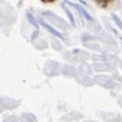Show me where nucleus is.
<instances>
[{"label": "nucleus", "instance_id": "1", "mask_svg": "<svg viewBox=\"0 0 122 122\" xmlns=\"http://www.w3.org/2000/svg\"><path fill=\"white\" fill-rule=\"evenodd\" d=\"M94 1L98 5V6L101 7V8H107L110 3H112L113 0H94Z\"/></svg>", "mask_w": 122, "mask_h": 122}, {"label": "nucleus", "instance_id": "2", "mask_svg": "<svg viewBox=\"0 0 122 122\" xmlns=\"http://www.w3.org/2000/svg\"><path fill=\"white\" fill-rule=\"evenodd\" d=\"M40 22H41V24H42L43 26H45V28L47 29L48 31L51 32V33H53V34H54V35H56V36H58V37H62V35H61V34L58 33V32H57V31H55L54 29H53V28H51V26L48 25V24H46V23L44 22V21H42V20H41Z\"/></svg>", "mask_w": 122, "mask_h": 122}, {"label": "nucleus", "instance_id": "3", "mask_svg": "<svg viewBox=\"0 0 122 122\" xmlns=\"http://www.w3.org/2000/svg\"><path fill=\"white\" fill-rule=\"evenodd\" d=\"M26 17H28V20L30 21V22H31L34 26H37V22H36V20L34 19L33 15H32L31 13H29V12H28V13H26Z\"/></svg>", "mask_w": 122, "mask_h": 122}, {"label": "nucleus", "instance_id": "4", "mask_svg": "<svg viewBox=\"0 0 122 122\" xmlns=\"http://www.w3.org/2000/svg\"><path fill=\"white\" fill-rule=\"evenodd\" d=\"M63 7H64V9H65L66 13L68 14V17H69V19H71V24H73V25H74V24H75V22H74V19H73V15H71V12H69V11H68V9L66 8L65 6H63Z\"/></svg>", "mask_w": 122, "mask_h": 122}, {"label": "nucleus", "instance_id": "5", "mask_svg": "<svg viewBox=\"0 0 122 122\" xmlns=\"http://www.w3.org/2000/svg\"><path fill=\"white\" fill-rule=\"evenodd\" d=\"M41 1L44 3H52V2H54L55 0H41Z\"/></svg>", "mask_w": 122, "mask_h": 122}]
</instances>
